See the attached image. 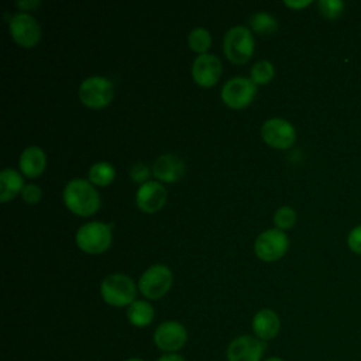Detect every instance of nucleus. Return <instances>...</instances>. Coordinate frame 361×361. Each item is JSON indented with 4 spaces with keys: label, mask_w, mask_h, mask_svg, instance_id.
<instances>
[{
    "label": "nucleus",
    "mask_w": 361,
    "mask_h": 361,
    "mask_svg": "<svg viewBox=\"0 0 361 361\" xmlns=\"http://www.w3.org/2000/svg\"><path fill=\"white\" fill-rule=\"evenodd\" d=\"M114 166L106 161H99L89 169V180L96 185H109L114 179Z\"/></svg>",
    "instance_id": "obj_21"
},
{
    "label": "nucleus",
    "mask_w": 361,
    "mask_h": 361,
    "mask_svg": "<svg viewBox=\"0 0 361 361\" xmlns=\"http://www.w3.org/2000/svg\"><path fill=\"white\" fill-rule=\"evenodd\" d=\"M65 204L76 214H93L100 206V197L94 186L82 178L69 180L63 189Z\"/></svg>",
    "instance_id": "obj_1"
},
{
    "label": "nucleus",
    "mask_w": 361,
    "mask_h": 361,
    "mask_svg": "<svg viewBox=\"0 0 361 361\" xmlns=\"http://www.w3.org/2000/svg\"><path fill=\"white\" fill-rule=\"evenodd\" d=\"M221 75V62L213 54H200L192 63V76L202 86L214 85Z\"/></svg>",
    "instance_id": "obj_13"
},
{
    "label": "nucleus",
    "mask_w": 361,
    "mask_h": 361,
    "mask_svg": "<svg viewBox=\"0 0 361 361\" xmlns=\"http://www.w3.org/2000/svg\"><path fill=\"white\" fill-rule=\"evenodd\" d=\"M127 319L135 327H145L154 320V307L147 300L135 299L127 307Z\"/></svg>",
    "instance_id": "obj_18"
},
{
    "label": "nucleus",
    "mask_w": 361,
    "mask_h": 361,
    "mask_svg": "<svg viewBox=\"0 0 361 361\" xmlns=\"http://www.w3.org/2000/svg\"><path fill=\"white\" fill-rule=\"evenodd\" d=\"M261 135L267 144L275 148H289L296 138L295 127L285 118L272 117L264 121Z\"/></svg>",
    "instance_id": "obj_12"
},
{
    "label": "nucleus",
    "mask_w": 361,
    "mask_h": 361,
    "mask_svg": "<svg viewBox=\"0 0 361 361\" xmlns=\"http://www.w3.org/2000/svg\"><path fill=\"white\" fill-rule=\"evenodd\" d=\"M347 245L348 248L361 255V224L355 226L347 235Z\"/></svg>",
    "instance_id": "obj_28"
},
{
    "label": "nucleus",
    "mask_w": 361,
    "mask_h": 361,
    "mask_svg": "<svg viewBox=\"0 0 361 361\" xmlns=\"http://www.w3.org/2000/svg\"><path fill=\"white\" fill-rule=\"evenodd\" d=\"M250 25L255 32L268 35V34H272L276 31L278 21L268 11H257L250 17Z\"/></svg>",
    "instance_id": "obj_20"
},
{
    "label": "nucleus",
    "mask_w": 361,
    "mask_h": 361,
    "mask_svg": "<svg viewBox=\"0 0 361 361\" xmlns=\"http://www.w3.org/2000/svg\"><path fill=\"white\" fill-rule=\"evenodd\" d=\"M114 94L113 82L100 75L89 76L79 86V99L89 107H103L110 103Z\"/></svg>",
    "instance_id": "obj_5"
},
{
    "label": "nucleus",
    "mask_w": 361,
    "mask_h": 361,
    "mask_svg": "<svg viewBox=\"0 0 361 361\" xmlns=\"http://www.w3.org/2000/svg\"><path fill=\"white\" fill-rule=\"evenodd\" d=\"M157 361H186V360L178 353H166V354H162Z\"/></svg>",
    "instance_id": "obj_29"
},
{
    "label": "nucleus",
    "mask_w": 361,
    "mask_h": 361,
    "mask_svg": "<svg viewBox=\"0 0 361 361\" xmlns=\"http://www.w3.org/2000/svg\"><path fill=\"white\" fill-rule=\"evenodd\" d=\"M100 293L111 306H127L135 300V283L124 274H110L102 281Z\"/></svg>",
    "instance_id": "obj_2"
},
{
    "label": "nucleus",
    "mask_w": 361,
    "mask_h": 361,
    "mask_svg": "<svg viewBox=\"0 0 361 361\" xmlns=\"http://www.w3.org/2000/svg\"><path fill=\"white\" fill-rule=\"evenodd\" d=\"M24 188L23 176L13 168H4L0 173V200L6 202L14 197Z\"/></svg>",
    "instance_id": "obj_19"
},
{
    "label": "nucleus",
    "mask_w": 361,
    "mask_h": 361,
    "mask_svg": "<svg viewBox=\"0 0 361 361\" xmlns=\"http://www.w3.org/2000/svg\"><path fill=\"white\" fill-rule=\"evenodd\" d=\"M251 326L255 337L262 341H268L278 336L281 329V320L275 310L264 307L254 314Z\"/></svg>",
    "instance_id": "obj_15"
},
{
    "label": "nucleus",
    "mask_w": 361,
    "mask_h": 361,
    "mask_svg": "<svg viewBox=\"0 0 361 361\" xmlns=\"http://www.w3.org/2000/svg\"><path fill=\"white\" fill-rule=\"evenodd\" d=\"M165 200H166V190L164 185L157 180H148L142 183L135 193L137 206L147 213H152L161 209Z\"/></svg>",
    "instance_id": "obj_14"
},
{
    "label": "nucleus",
    "mask_w": 361,
    "mask_h": 361,
    "mask_svg": "<svg viewBox=\"0 0 361 361\" xmlns=\"http://www.w3.org/2000/svg\"><path fill=\"white\" fill-rule=\"evenodd\" d=\"M255 96V83L245 76H234L221 87V99L230 107H244Z\"/></svg>",
    "instance_id": "obj_11"
},
{
    "label": "nucleus",
    "mask_w": 361,
    "mask_h": 361,
    "mask_svg": "<svg viewBox=\"0 0 361 361\" xmlns=\"http://www.w3.org/2000/svg\"><path fill=\"white\" fill-rule=\"evenodd\" d=\"M274 221H275L276 227L281 228V230L293 227V224L296 223V212H295V209L290 207V206L279 207L275 212V214H274Z\"/></svg>",
    "instance_id": "obj_24"
},
{
    "label": "nucleus",
    "mask_w": 361,
    "mask_h": 361,
    "mask_svg": "<svg viewBox=\"0 0 361 361\" xmlns=\"http://www.w3.org/2000/svg\"><path fill=\"white\" fill-rule=\"evenodd\" d=\"M320 14H323L329 20H336L343 14L344 3L340 0H320L317 3Z\"/></svg>",
    "instance_id": "obj_25"
},
{
    "label": "nucleus",
    "mask_w": 361,
    "mask_h": 361,
    "mask_svg": "<svg viewBox=\"0 0 361 361\" xmlns=\"http://www.w3.org/2000/svg\"><path fill=\"white\" fill-rule=\"evenodd\" d=\"M312 1L310 0H300V1H290V0H285V4L289 6V7H293V8H302V7H306L309 6Z\"/></svg>",
    "instance_id": "obj_31"
},
{
    "label": "nucleus",
    "mask_w": 361,
    "mask_h": 361,
    "mask_svg": "<svg viewBox=\"0 0 361 361\" xmlns=\"http://www.w3.org/2000/svg\"><path fill=\"white\" fill-rule=\"evenodd\" d=\"M154 344L158 350L166 353H178L188 341V331L178 320H165L154 331Z\"/></svg>",
    "instance_id": "obj_7"
},
{
    "label": "nucleus",
    "mask_w": 361,
    "mask_h": 361,
    "mask_svg": "<svg viewBox=\"0 0 361 361\" xmlns=\"http://www.w3.org/2000/svg\"><path fill=\"white\" fill-rule=\"evenodd\" d=\"M172 285V272L166 265L155 264L147 268L138 279L140 292L148 299L162 298Z\"/></svg>",
    "instance_id": "obj_6"
},
{
    "label": "nucleus",
    "mask_w": 361,
    "mask_h": 361,
    "mask_svg": "<svg viewBox=\"0 0 361 361\" xmlns=\"http://www.w3.org/2000/svg\"><path fill=\"white\" fill-rule=\"evenodd\" d=\"M126 361H144L142 358H137V357H131V358H127Z\"/></svg>",
    "instance_id": "obj_33"
},
{
    "label": "nucleus",
    "mask_w": 361,
    "mask_h": 361,
    "mask_svg": "<svg viewBox=\"0 0 361 361\" xmlns=\"http://www.w3.org/2000/svg\"><path fill=\"white\" fill-rule=\"evenodd\" d=\"M130 176L134 182H148V176H149V168L148 165L142 164V162H138V164H134L130 169Z\"/></svg>",
    "instance_id": "obj_27"
},
{
    "label": "nucleus",
    "mask_w": 361,
    "mask_h": 361,
    "mask_svg": "<svg viewBox=\"0 0 361 361\" xmlns=\"http://www.w3.org/2000/svg\"><path fill=\"white\" fill-rule=\"evenodd\" d=\"M111 243L110 224L103 221H89L76 231V244L86 252L97 254L109 248Z\"/></svg>",
    "instance_id": "obj_4"
},
{
    "label": "nucleus",
    "mask_w": 361,
    "mask_h": 361,
    "mask_svg": "<svg viewBox=\"0 0 361 361\" xmlns=\"http://www.w3.org/2000/svg\"><path fill=\"white\" fill-rule=\"evenodd\" d=\"M188 42H189V47L196 51V52H200V54H204L206 49L210 47L212 44V37H210V32L203 28V27H196L193 28L190 32H189V37H188Z\"/></svg>",
    "instance_id": "obj_22"
},
{
    "label": "nucleus",
    "mask_w": 361,
    "mask_h": 361,
    "mask_svg": "<svg viewBox=\"0 0 361 361\" xmlns=\"http://www.w3.org/2000/svg\"><path fill=\"white\" fill-rule=\"evenodd\" d=\"M272 78H274V65L269 61L261 59L252 65L251 79L254 83H267Z\"/></svg>",
    "instance_id": "obj_23"
},
{
    "label": "nucleus",
    "mask_w": 361,
    "mask_h": 361,
    "mask_svg": "<svg viewBox=\"0 0 361 361\" xmlns=\"http://www.w3.org/2000/svg\"><path fill=\"white\" fill-rule=\"evenodd\" d=\"M11 37L21 47H34L41 38V27L34 16L25 11H18L8 21Z\"/></svg>",
    "instance_id": "obj_10"
},
{
    "label": "nucleus",
    "mask_w": 361,
    "mask_h": 361,
    "mask_svg": "<svg viewBox=\"0 0 361 361\" xmlns=\"http://www.w3.org/2000/svg\"><path fill=\"white\" fill-rule=\"evenodd\" d=\"M21 195H23V199H24L27 203L35 204V203L39 202L42 192H41L39 186H37V185H34V183H28V185H24V188H23V190H21Z\"/></svg>",
    "instance_id": "obj_26"
},
{
    "label": "nucleus",
    "mask_w": 361,
    "mask_h": 361,
    "mask_svg": "<svg viewBox=\"0 0 361 361\" xmlns=\"http://www.w3.org/2000/svg\"><path fill=\"white\" fill-rule=\"evenodd\" d=\"M223 49L227 58L235 63H244L254 51V38L248 27L234 25L227 30L223 38Z\"/></svg>",
    "instance_id": "obj_3"
},
{
    "label": "nucleus",
    "mask_w": 361,
    "mask_h": 361,
    "mask_svg": "<svg viewBox=\"0 0 361 361\" xmlns=\"http://www.w3.org/2000/svg\"><path fill=\"white\" fill-rule=\"evenodd\" d=\"M17 6L23 10H28V8H35L37 6H39V0H18Z\"/></svg>",
    "instance_id": "obj_30"
},
{
    "label": "nucleus",
    "mask_w": 361,
    "mask_h": 361,
    "mask_svg": "<svg viewBox=\"0 0 361 361\" xmlns=\"http://www.w3.org/2000/svg\"><path fill=\"white\" fill-rule=\"evenodd\" d=\"M264 361H285V360H282L281 357H268Z\"/></svg>",
    "instance_id": "obj_32"
},
{
    "label": "nucleus",
    "mask_w": 361,
    "mask_h": 361,
    "mask_svg": "<svg viewBox=\"0 0 361 361\" xmlns=\"http://www.w3.org/2000/svg\"><path fill=\"white\" fill-rule=\"evenodd\" d=\"M20 169L24 175L32 178L38 176L47 165V157L41 147L30 145L20 155Z\"/></svg>",
    "instance_id": "obj_17"
},
{
    "label": "nucleus",
    "mask_w": 361,
    "mask_h": 361,
    "mask_svg": "<svg viewBox=\"0 0 361 361\" xmlns=\"http://www.w3.org/2000/svg\"><path fill=\"white\" fill-rule=\"evenodd\" d=\"M265 341L255 336L241 334L230 341L226 350L227 361H261L265 353Z\"/></svg>",
    "instance_id": "obj_9"
},
{
    "label": "nucleus",
    "mask_w": 361,
    "mask_h": 361,
    "mask_svg": "<svg viewBox=\"0 0 361 361\" xmlns=\"http://www.w3.org/2000/svg\"><path fill=\"white\" fill-rule=\"evenodd\" d=\"M152 172L155 178L165 182L178 180L185 172V162L176 154H164L157 158L152 166Z\"/></svg>",
    "instance_id": "obj_16"
},
{
    "label": "nucleus",
    "mask_w": 361,
    "mask_h": 361,
    "mask_svg": "<svg viewBox=\"0 0 361 361\" xmlns=\"http://www.w3.org/2000/svg\"><path fill=\"white\" fill-rule=\"evenodd\" d=\"M289 247L288 235L281 228H268L258 234L254 243L255 254L264 261H275L281 258Z\"/></svg>",
    "instance_id": "obj_8"
}]
</instances>
